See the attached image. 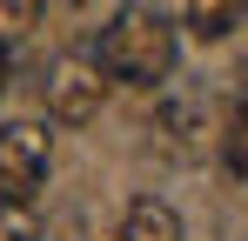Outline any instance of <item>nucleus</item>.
<instances>
[{
    "mask_svg": "<svg viewBox=\"0 0 248 241\" xmlns=\"http://www.w3.org/2000/svg\"><path fill=\"white\" fill-rule=\"evenodd\" d=\"M101 67L127 87H161L174 74V60H181V40H174V20H168L161 7H148V0H127L121 14L101 27Z\"/></svg>",
    "mask_w": 248,
    "mask_h": 241,
    "instance_id": "nucleus-1",
    "label": "nucleus"
},
{
    "mask_svg": "<svg viewBox=\"0 0 248 241\" xmlns=\"http://www.w3.org/2000/svg\"><path fill=\"white\" fill-rule=\"evenodd\" d=\"M108 67H101V54H61L54 67H47V114L67 120V127H81V120L101 114V101H108Z\"/></svg>",
    "mask_w": 248,
    "mask_h": 241,
    "instance_id": "nucleus-2",
    "label": "nucleus"
},
{
    "mask_svg": "<svg viewBox=\"0 0 248 241\" xmlns=\"http://www.w3.org/2000/svg\"><path fill=\"white\" fill-rule=\"evenodd\" d=\"M47 161H54V141L41 120H7L0 127V195H34L47 181Z\"/></svg>",
    "mask_w": 248,
    "mask_h": 241,
    "instance_id": "nucleus-3",
    "label": "nucleus"
},
{
    "mask_svg": "<svg viewBox=\"0 0 248 241\" xmlns=\"http://www.w3.org/2000/svg\"><path fill=\"white\" fill-rule=\"evenodd\" d=\"M161 134L181 148V154H208V141H215L195 94H168V101H161Z\"/></svg>",
    "mask_w": 248,
    "mask_h": 241,
    "instance_id": "nucleus-4",
    "label": "nucleus"
},
{
    "mask_svg": "<svg viewBox=\"0 0 248 241\" xmlns=\"http://www.w3.org/2000/svg\"><path fill=\"white\" fill-rule=\"evenodd\" d=\"M121 241H181V214L155 195H134L121 214Z\"/></svg>",
    "mask_w": 248,
    "mask_h": 241,
    "instance_id": "nucleus-5",
    "label": "nucleus"
},
{
    "mask_svg": "<svg viewBox=\"0 0 248 241\" xmlns=\"http://www.w3.org/2000/svg\"><path fill=\"white\" fill-rule=\"evenodd\" d=\"M248 0H188V34L195 40H228L242 27Z\"/></svg>",
    "mask_w": 248,
    "mask_h": 241,
    "instance_id": "nucleus-6",
    "label": "nucleus"
},
{
    "mask_svg": "<svg viewBox=\"0 0 248 241\" xmlns=\"http://www.w3.org/2000/svg\"><path fill=\"white\" fill-rule=\"evenodd\" d=\"M41 214H34V195H0V241H41Z\"/></svg>",
    "mask_w": 248,
    "mask_h": 241,
    "instance_id": "nucleus-7",
    "label": "nucleus"
},
{
    "mask_svg": "<svg viewBox=\"0 0 248 241\" xmlns=\"http://www.w3.org/2000/svg\"><path fill=\"white\" fill-rule=\"evenodd\" d=\"M215 148H221V167L248 181V101H242V107H235L228 120H221V134H215Z\"/></svg>",
    "mask_w": 248,
    "mask_h": 241,
    "instance_id": "nucleus-8",
    "label": "nucleus"
},
{
    "mask_svg": "<svg viewBox=\"0 0 248 241\" xmlns=\"http://www.w3.org/2000/svg\"><path fill=\"white\" fill-rule=\"evenodd\" d=\"M34 20H41V0H0V47L27 40V34H34Z\"/></svg>",
    "mask_w": 248,
    "mask_h": 241,
    "instance_id": "nucleus-9",
    "label": "nucleus"
},
{
    "mask_svg": "<svg viewBox=\"0 0 248 241\" xmlns=\"http://www.w3.org/2000/svg\"><path fill=\"white\" fill-rule=\"evenodd\" d=\"M0 94H7V47H0Z\"/></svg>",
    "mask_w": 248,
    "mask_h": 241,
    "instance_id": "nucleus-10",
    "label": "nucleus"
},
{
    "mask_svg": "<svg viewBox=\"0 0 248 241\" xmlns=\"http://www.w3.org/2000/svg\"><path fill=\"white\" fill-rule=\"evenodd\" d=\"M67 7H81V0H67Z\"/></svg>",
    "mask_w": 248,
    "mask_h": 241,
    "instance_id": "nucleus-11",
    "label": "nucleus"
}]
</instances>
